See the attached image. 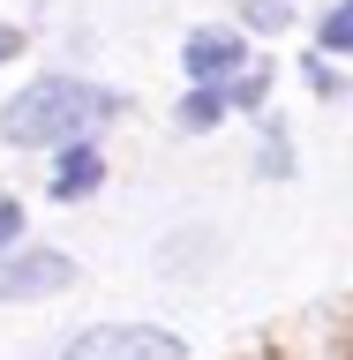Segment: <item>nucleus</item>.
Segmentation results:
<instances>
[{
    "instance_id": "nucleus-1",
    "label": "nucleus",
    "mask_w": 353,
    "mask_h": 360,
    "mask_svg": "<svg viewBox=\"0 0 353 360\" xmlns=\"http://www.w3.org/2000/svg\"><path fill=\"white\" fill-rule=\"evenodd\" d=\"M113 112H120L113 90L75 83V75H45V83H30V90L8 98L0 135H8L16 150H38V143H75L83 128H98V120H113Z\"/></svg>"
},
{
    "instance_id": "nucleus-2",
    "label": "nucleus",
    "mask_w": 353,
    "mask_h": 360,
    "mask_svg": "<svg viewBox=\"0 0 353 360\" xmlns=\"http://www.w3.org/2000/svg\"><path fill=\"white\" fill-rule=\"evenodd\" d=\"M61 360H188L173 330H151V323H98V330L68 338Z\"/></svg>"
},
{
    "instance_id": "nucleus-3",
    "label": "nucleus",
    "mask_w": 353,
    "mask_h": 360,
    "mask_svg": "<svg viewBox=\"0 0 353 360\" xmlns=\"http://www.w3.org/2000/svg\"><path fill=\"white\" fill-rule=\"evenodd\" d=\"M248 53H241V38L233 30H196V38L180 45V68L196 75V83H233V68H241Z\"/></svg>"
},
{
    "instance_id": "nucleus-4",
    "label": "nucleus",
    "mask_w": 353,
    "mask_h": 360,
    "mask_svg": "<svg viewBox=\"0 0 353 360\" xmlns=\"http://www.w3.org/2000/svg\"><path fill=\"white\" fill-rule=\"evenodd\" d=\"M68 285V263L61 255H23V263H0V300H30V292H53Z\"/></svg>"
},
{
    "instance_id": "nucleus-5",
    "label": "nucleus",
    "mask_w": 353,
    "mask_h": 360,
    "mask_svg": "<svg viewBox=\"0 0 353 360\" xmlns=\"http://www.w3.org/2000/svg\"><path fill=\"white\" fill-rule=\"evenodd\" d=\"M98 180H106L98 150H83V143H75V150H61V165H53V195H61V202H75V195H90Z\"/></svg>"
},
{
    "instance_id": "nucleus-6",
    "label": "nucleus",
    "mask_w": 353,
    "mask_h": 360,
    "mask_svg": "<svg viewBox=\"0 0 353 360\" xmlns=\"http://www.w3.org/2000/svg\"><path fill=\"white\" fill-rule=\"evenodd\" d=\"M218 112H225V98H218V83H203L196 98H188V105L173 112V120H180V128H188V135H203V128H218Z\"/></svg>"
},
{
    "instance_id": "nucleus-7",
    "label": "nucleus",
    "mask_w": 353,
    "mask_h": 360,
    "mask_svg": "<svg viewBox=\"0 0 353 360\" xmlns=\"http://www.w3.org/2000/svg\"><path fill=\"white\" fill-rule=\"evenodd\" d=\"M241 22H248V30H286L293 0H241Z\"/></svg>"
},
{
    "instance_id": "nucleus-8",
    "label": "nucleus",
    "mask_w": 353,
    "mask_h": 360,
    "mask_svg": "<svg viewBox=\"0 0 353 360\" xmlns=\"http://www.w3.org/2000/svg\"><path fill=\"white\" fill-rule=\"evenodd\" d=\"M323 45H331V53L353 45V8H331V15H323Z\"/></svg>"
},
{
    "instance_id": "nucleus-9",
    "label": "nucleus",
    "mask_w": 353,
    "mask_h": 360,
    "mask_svg": "<svg viewBox=\"0 0 353 360\" xmlns=\"http://www.w3.org/2000/svg\"><path fill=\"white\" fill-rule=\"evenodd\" d=\"M264 90H271V75L256 68V75H241V83H233V105H264Z\"/></svg>"
},
{
    "instance_id": "nucleus-10",
    "label": "nucleus",
    "mask_w": 353,
    "mask_h": 360,
    "mask_svg": "<svg viewBox=\"0 0 353 360\" xmlns=\"http://www.w3.org/2000/svg\"><path fill=\"white\" fill-rule=\"evenodd\" d=\"M16 233H23V210H16V202H0V248H16Z\"/></svg>"
},
{
    "instance_id": "nucleus-11",
    "label": "nucleus",
    "mask_w": 353,
    "mask_h": 360,
    "mask_svg": "<svg viewBox=\"0 0 353 360\" xmlns=\"http://www.w3.org/2000/svg\"><path fill=\"white\" fill-rule=\"evenodd\" d=\"M16 45H23V38L8 30V22H0V60H16Z\"/></svg>"
}]
</instances>
